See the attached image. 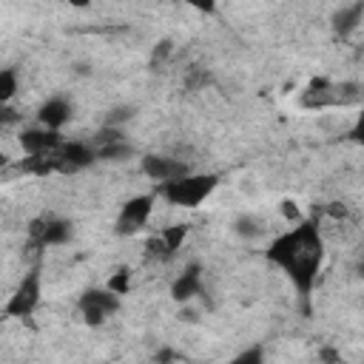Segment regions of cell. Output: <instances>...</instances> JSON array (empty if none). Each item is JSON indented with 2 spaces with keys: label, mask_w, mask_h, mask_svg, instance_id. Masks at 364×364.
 <instances>
[{
  "label": "cell",
  "mask_w": 364,
  "mask_h": 364,
  "mask_svg": "<svg viewBox=\"0 0 364 364\" xmlns=\"http://www.w3.org/2000/svg\"><path fill=\"white\" fill-rule=\"evenodd\" d=\"M185 236H188V228L185 225H171V228L159 230L156 236H151L145 242V250H148L151 259H171L182 247Z\"/></svg>",
  "instance_id": "10"
},
{
  "label": "cell",
  "mask_w": 364,
  "mask_h": 364,
  "mask_svg": "<svg viewBox=\"0 0 364 364\" xmlns=\"http://www.w3.org/2000/svg\"><path fill=\"white\" fill-rule=\"evenodd\" d=\"M134 114H136V108H134V105H114V108H108V114H105V125L119 128V125H122V122H128Z\"/></svg>",
  "instance_id": "19"
},
{
  "label": "cell",
  "mask_w": 364,
  "mask_h": 364,
  "mask_svg": "<svg viewBox=\"0 0 364 364\" xmlns=\"http://www.w3.org/2000/svg\"><path fill=\"white\" fill-rule=\"evenodd\" d=\"M119 310V296L108 287H91L80 296V313L88 324H102L108 316H114Z\"/></svg>",
  "instance_id": "6"
},
{
  "label": "cell",
  "mask_w": 364,
  "mask_h": 364,
  "mask_svg": "<svg viewBox=\"0 0 364 364\" xmlns=\"http://www.w3.org/2000/svg\"><path fill=\"white\" fill-rule=\"evenodd\" d=\"M171 51H173V43H171V40L156 43V46H154V54H151V63H154V65H156V63H165Z\"/></svg>",
  "instance_id": "21"
},
{
  "label": "cell",
  "mask_w": 364,
  "mask_h": 364,
  "mask_svg": "<svg viewBox=\"0 0 364 364\" xmlns=\"http://www.w3.org/2000/svg\"><path fill=\"white\" fill-rule=\"evenodd\" d=\"M364 91L355 82H330V80H313L301 91V105L304 108H327V105H350L361 97Z\"/></svg>",
  "instance_id": "3"
},
{
  "label": "cell",
  "mask_w": 364,
  "mask_h": 364,
  "mask_svg": "<svg viewBox=\"0 0 364 364\" xmlns=\"http://www.w3.org/2000/svg\"><path fill=\"white\" fill-rule=\"evenodd\" d=\"M60 145H63L60 131H48L43 125L20 131V148L26 156H54L60 151Z\"/></svg>",
  "instance_id": "9"
},
{
  "label": "cell",
  "mask_w": 364,
  "mask_h": 364,
  "mask_svg": "<svg viewBox=\"0 0 364 364\" xmlns=\"http://www.w3.org/2000/svg\"><path fill=\"white\" fill-rule=\"evenodd\" d=\"M128 287H131V276H128V270H117V273L108 279V290H114L117 296H125Z\"/></svg>",
  "instance_id": "20"
},
{
  "label": "cell",
  "mask_w": 364,
  "mask_h": 364,
  "mask_svg": "<svg viewBox=\"0 0 364 364\" xmlns=\"http://www.w3.org/2000/svg\"><path fill=\"white\" fill-rule=\"evenodd\" d=\"M40 296H43V276H40V267H31L26 270V276L17 282L14 293L9 296L3 313L9 318H28L37 304H40Z\"/></svg>",
  "instance_id": "4"
},
{
  "label": "cell",
  "mask_w": 364,
  "mask_h": 364,
  "mask_svg": "<svg viewBox=\"0 0 364 364\" xmlns=\"http://www.w3.org/2000/svg\"><path fill=\"white\" fill-rule=\"evenodd\" d=\"M350 139L364 148V108L358 111V117H355V122H353V128H350Z\"/></svg>",
  "instance_id": "22"
},
{
  "label": "cell",
  "mask_w": 364,
  "mask_h": 364,
  "mask_svg": "<svg viewBox=\"0 0 364 364\" xmlns=\"http://www.w3.org/2000/svg\"><path fill=\"white\" fill-rule=\"evenodd\" d=\"M94 151H97V159H114V162H122V159H128L134 154V148L125 139L111 142V145H102V148H94Z\"/></svg>",
  "instance_id": "16"
},
{
  "label": "cell",
  "mask_w": 364,
  "mask_h": 364,
  "mask_svg": "<svg viewBox=\"0 0 364 364\" xmlns=\"http://www.w3.org/2000/svg\"><path fill=\"white\" fill-rule=\"evenodd\" d=\"M282 210H284V216H287L293 225H299V222H301V213H299V208H296L293 202H282Z\"/></svg>",
  "instance_id": "23"
},
{
  "label": "cell",
  "mask_w": 364,
  "mask_h": 364,
  "mask_svg": "<svg viewBox=\"0 0 364 364\" xmlns=\"http://www.w3.org/2000/svg\"><path fill=\"white\" fill-rule=\"evenodd\" d=\"M219 185V176L216 173H188L176 182H168V185H159V196L168 199L171 205L176 208H196L202 205Z\"/></svg>",
  "instance_id": "2"
},
{
  "label": "cell",
  "mask_w": 364,
  "mask_h": 364,
  "mask_svg": "<svg viewBox=\"0 0 364 364\" xmlns=\"http://www.w3.org/2000/svg\"><path fill=\"white\" fill-rule=\"evenodd\" d=\"M264 256L290 279L299 296L307 299L316 287V279L324 262V239L318 233V225L307 219V222L287 228L267 245Z\"/></svg>",
  "instance_id": "1"
},
{
  "label": "cell",
  "mask_w": 364,
  "mask_h": 364,
  "mask_svg": "<svg viewBox=\"0 0 364 364\" xmlns=\"http://www.w3.org/2000/svg\"><path fill=\"white\" fill-rule=\"evenodd\" d=\"M318 355H321V361H324V364H344V361H341V355H338L333 347H324Z\"/></svg>",
  "instance_id": "24"
},
{
  "label": "cell",
  "mask_w": 364,
  "mask_h": 364,
  "mask_svg": "<svg viewBox=\"0 0 364 364\" xmlns=\"http://www.w3.org/2000/svg\"><path fill=\"white\" fill-rule=\"evenodd\" d=\"M358 276H364V262H361V264H358Z\"/></svg>",
  "instance_id": "25"
},
{
  "label": "cell",
  "mask_w": 364,
  "mask_h": 364,
  "mask_svg": "<svg viewBox=\"0 0 364 364\" xmlns=\"http://www.w3.org/2000/svg\"><path fill=\"white\" fill-rule=\"evenodd\" d=\"M202 293V267L193 262V264H188L176 279H173V284H171V296H173V301H191L193 296H199Z\"/></svg>",
  "instance_id": "13"
},
{
  "label": "cell",
  "mask_w": 364,
  "mask_h": 364,
  "mask_svg": "<svg viewBox=\"0 0 364 364\" xmlns=\"http://www.w3.org/2000/svg\"><path fill=\"white\" fill-rule=\"evenodd\" d=\"M233 230H236L239 236H245V239H256V236L264 233V225H262V219L245 213V216H239V219L233 222Z\"/></svg>",
  "instance_id": "17"
},
{
  "label": "cell",
  "mask_w": 364,
  "mask_h": 364,
  "mask_svg": "<svg viewBox=\"0 0 364 364\" xmlns=\"http://www.w3.org/2000/svg\"><path fill=\"white\" fill-rule=\"evenodd\" d=\"M154 202H156V196L154 193H139V196H131L122 208H119V216H117V233H122V236H131V233H136L139 228H145L148 225V219H151V213H154Z\"/></svg>",
  "instance_id": "7"
},
{
  "label": "cell",
  "mask_w": 364,
  "mask_h": 364,
  "mask_svg": "<svg viewBox=\"0 0 364 364\" xmlns=\"http://www.w3.org/2000/svg\"><path fill=\"white\" fill-rule=\"evenodd\" d=\"M139 168H142V173H145L148 179H154L156 185H168V182H176V179H182V176L191 173V168H188L182 159L165 156V154H145L142 162H139Z\"/></svg>",
  "instance_id": "8"
},
{
  "label": "cell",
  "mask_w": 364,
  "mask_h": 364,
  "mask_svg": "<svg viewBox=\"0 0 364 364\" xmlns=\"http://www.w3.org/2000/svg\"><path fill=\"white\" fill-rule=\"evenodd\" d=\"M71 117H74V105L65 97H48L37 108V125H43L48 131H60Z\"/></svg>",
  "instance_id": "12"
},
{
  "label": "cell",
  "mask_w": 364,
  "mask_h": 364,
  "mask_svg": "<svg viewBox=\"0 0 364 364\" xmlns=\"http://www.w3.org/2000/svg\"><path fill=\"white\" fill-rule=\"evenodd\" d=\"M71 239V222L60 219V216H40L28 225V242L31 247H54V245H65Z\"/></svg>",
  "instance_id": "5"
},
{
  "label": "cell",
  "mask_w": 364,
  "mask_h": 364,
  "mask_svg": "<svg viewBox=\"0 0 364 364\" xmlns=\"http://www.w3.org/2000/svg\"><path fill=\"white\" fill-rule=\"evenodd\" d=\"M228 364H264V347H262V344L245 347V350H242V353H236Z\"/></svg>",
  "instance_id": "18"
},
{
  "label": "cell",
  "mask_w": 364,
  "mask_h": 364,
  "mask_svg": "<svg viewBox=\"0 0 364 364\" xmlns=\"http://www.w3.org/2000/svg\"><path fill=\"white\" fill-rule=\"evenodd\" d=\"M54 156H57V168L63 173H71V171H80V168L91 165L97 159V151H94L91 142H63Z\"/></svg>",
  "instance_id": "11"
},
{
  "label": "cell",
  "mask_w": 364,
  "mask_h": 364,
  "mask_svg": "<svg viewBox=\"0 0 364 364\" xmlns=\"http://www.w3.org/2000/svg\"><path fill=\"white\" fill-rule=\"evenodd\" d=\"M17 85H20L17 71H14V68H3V71H0V105H9V102L14 100Z\"/></svg>",
  "instance_id": "15"
},
{
  "label": "cell",
  "mask_w": 364,
  "mask_h": 364,
  "mask_svg": "<svg viewBox=\"0 0 364 364\" xmlns=\"http://www.w3.org/2000/svg\"><path fill=\"white\" fill-rule=\"evenodd\" d=\"M330 23H333L336 37H350L364 23V3H347V6L336 9L333 17H330Z\"/></svg>",
  "instance_id": "14"
}]
</instances>
